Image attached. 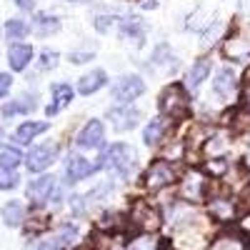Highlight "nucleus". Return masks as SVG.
I'll use <instances>...</instances> for the list:
<instances>
[{
    "mask_svg": "<svg viewBox=\"0 0 250 250\" xmlns=\"http://www.w3.org/2000/svg\"><path fill=\"white\" fill-rule=\"evenodd\" d=\"M33 5V0H18V8H23V10H30Z\"/></svg>",
    "mask_w": 250,
    "mask_h": 250,
    "instance_id": "c9c22d12",
    "label": "nucleus"
},
{
    "mask_svg": "<svg viewBox=\"0 0 250 250\" xmlns=\"http://www.w3.org/2000/svg\"><path fill=\"white\" fill-rule=\"evenodd\" d=\"M163 133H165V123H163V118L150 120V123H148V128H145V133H143L145 145H158L160 138H163Z\"/></svg>",
    "mask_w": 250,
    "mask_h": 250,
    "instance_id": "4be33fe9",
    "label": "nucleus"
},
{
    "mask_svg": "<svg viewBox=\"0 0 250 250\" xmlns=\"http://www.w3.org/2000/svg\"><path fill=\"white\" fill-rule=\"evenodd\" d=\"M75 235H78L75 225H62L60 230H58L50 240H45L38 250H58V248H65V245H70V243L75 240Z\"/></svg>",
    "mask_w": 250,
    "mask_h": 250,
    "instance_id": "4468645a",
    "label": "nucleus"
},
{
    "mask_svg": "<svg viewBox=\"0 0 250 250\" xmlns=\"http://www.w3.org/2000/svg\"><path fill=\"white\" fill-rule=\"evenodd\" d=\"M225 168H228V163H225L223 158H213L210 163H208V170H213L215 175H220V173H225Z\"/></svg>",
    "mask_w": 250,
    "mask_h": 250,
    "instance_id": "7c9ffc66",
    "label": "nucleus"
},
{
    "mask_svg": "<svg viewBox=\"0 0 250 250\" xmlns=\"http://www.w3.org/2000/svg\"><path fill=\"white\" fill-rule=\"evenodd\" d=\"M30 33V25L25 23V20H8L5 23V35L10 40H20V38H25Z\"/></svg>",
    "mask_w": 250,
    "mask_h": 250,
    "instance_id": "b1692460",
    "label": "nucleus"
},
{
    "mask_svg": "<svg viewBox=\"0 0 250 250\" xmlns=\"http://www.w3.org/2000/svg\"><path fill=\"white\" fill-rule=\"evenodd\" d=\"M173 180H175V170L170 168V163H165V160L153 163L150 170H148V175H145V183H148L150 190H160V188L170 185Z\"/></svg>",
    "mask_w": 250,
    "mask_h": 250,
    "instance_id": "423d86ee",
    "label": "nucleus"
},
{
    "mask_svg": "<svg viewBox=\"0 0 250 250\" xmlns=\"http://www.w3.org/2000/svg\"><path fill=\"white\" fill-rule=\"evenodd\" d=\"M110 25H113V18H108V15H100V18L95 20V28H98L100 33H108Z\"/></svg>",
    "mask_w": 250,
    "mask_h": 250,
    "instance_id": "473e14b6",
    "label": "nucleus"
},
{
    "mask_svg": "<svg viewBox=\"0 0 250 250\" xmlns=\"http://www.w3.org/2000/svg\"><path fill=\"white\" fill-rule=\"evenodd\" d=\"M73 100V88L65 85V83H60V85L53 88V103L48 105V115H58L62 108H68Z\"/></svg>",
    "mask_w": 250,
    "mask_h": 250,
    "instance_id": "2eb2a0df",
    "label": "nucleus"
},
{
    "mask_svg": "<svg viewBox=\"0 0 250 250\" xmlns=\"http://www.w3.org/2000/svg\"><path fill=\"white\" fill-rule=\"evenodd\" d=\"M55 60H58V53H55V50H45V53H43V62H40V68H53V65H55Z\"/></svg>",
    "mask_w": 250,
    "mask_h": 250,
    "instance_id": "2f4dec72",
    "label": "nucleus"
},
{
    "mask_svg": "<svg viewBox=\"0 0 250 250\" xmlns=\"http://www.w3.org/2000/svg\"><path fill=\"white\" fill-rule=\"evenodd\" d=\"M55 155H58V148H55V145H38V148H33V150L28 153L25 165H28L30 173H40V170L50 168L53 160H55Z\"/></svg>",
    "mask_w": 250,
    "mask_h": 250,
    "instance_id": "20e7f679",
    "label": "nucleus"
},
{
    "mask_svg": "<svg viewBox=\"0 0 250 250\" xmlns=\"http://www.w3.org/2000/svg\"><path fill=\"white\" fill-rule=\"evenodd\" d=\"M30 60H33V48H30V45H23V43L10 45V50H8L10 70H25Z\"/></svg>",
    "mask_w": 250,
    "mask_h": 250,
    "instance_id": "f8f14e48",
    "label": "nucleus"
},
{
    "mask_svg": "<svg viewBox=\"0 0 250 250\" xmlns=\"http://www.w3.org/2000/svg\"><path fill=\"white\" fill-rule=\"evenodd\" d=\"M160 110L165 115H170V120H185L190 115V103H188V93L183 85H170L165 88L160 95Z\"/></svg>",
    "mask_w": 250,
    "mask_h": 250,
    "instance_id": "f257e3e1",
    "label": "nucleus"
},
{
    "mask_svg": "<svg viewBox=\"0 0 250 250\" xmlns=\"http://www.w3.org/2000/svg\"><path fill=\"white\" fill-rule=\"evenodd\" d=\"M48 130V123H23L18 128V133H15V140L18 143H30L35 135H40V133H45Z\"/></svg>",
    "mask_w": 250,
    "mask_h": 250,
    "instance_id": "6ab92c4d",
    "label": "nucleus"
},
{
    "mask_svg": "<svg viewBox=\"0 0 250 250\" xmlns=\"http://www.w3.org/2000/svg\"><path fill=\"white\" fill-rule=\"evenodd\" d=\"M18 185V175L13 168H0V190H10Z\"/></svg>",
    "mask_w": 250,
    "mask_h": 250,
    "instance_id": "c756f323",
    "label": "nucleus"
},
{
    "mask_svg": "<svg viewBox=\"0 0 250 250\" xmlns=\"http://www.w3.org/2000/svg\"><path fill=\"white\" fill-rule=\"evenodd\" d=\"M103 85H105V73H103V70H93V73H88V75L80 78L78 90H80L83 95H90V93L100 90Z\"/></svg>",
    "mask_w": 250,
    "mask_h": 250,
    "instance_id": "f3484780",
    "label": "nucleus"
},
{
    "mask_svg": "<svg viewBox=\"0 0 250 250\" xmlns=\"http://www.w3.org/2000/svg\"><path fill=\"white\" fill-rule=\"evenodd\" d=\"M145 23L140 18H128V20H123V28H120V33H123V38L125 40H133V45L135 48H140L143 45V40H145Z\"/></svg>",
    "mask_w": 250,
    "mask_h": 250,
    "instance_id": "ddd939ff",
    "label": "nucleus"
},
{
    "mask_svg": "<svg viewBox=\"0 0 250 250\" xmlns=\"http://www.w3.org/2000/svg\"><path fill=\"white\" fill-rule=\"evenodd\" d=\"M70 60H73V62H85V60H90V55H88V53H73Z\"/></svg>",
    "mask_w": 250,
    "mask_h": 250,
    "instance_id": "f704fd0d",
    "label": "nucleus"
},
{
    "mask_svg": "<svg viewBox=\"0 0 250 250\" xmlns=\"http://www.w3.org/2000/svg\"><path fill=\"white\" fill-rule=\"evenodd\" d=\"M233 213H235V208H233L230 200H225V198L210 200V215H213L215 220H230Z\"/></svg>",
    "mask_w": 250,
    "mask_h": 250,
    "instance_id": "412c9836",
    "label": "nucleus"
},
{
    "mask_svg": "<svg viewBox=\"0 0 250 250\" xmlns=\"http://www.w3.org/2000/svg\"><path fill=\"white\" fill-rule=\"evenodd\" d=\"M213 90H215V95L223 98V100H230V98L235 95V75H233L230 68L218 70V75H215V80H213Z\"/></svg>",
    "mask_w": 250,
    "mask_h": 250,
    "instance_id": "9b49d317",
    "label": "nucleus"
},
{
    "mask_svg": "<svg viewBox=\"0 0 250 250\" xmlns=\"http://www.w3.org/2000/svg\"><path fill=\"white\" fill-rule=\"evenodd\" d=\"M225 53L230 55L233 60H248V58H250V43H245V40H240V38L228 40Z\"/></svg>",
    "mask_w": 250,
    "mask_h": 250,
    "instance_id": "5701e85b",
    "label": "nucleus"
},
{
    "mask_svg": "<svg viewBox=\"0 0 250 250\" xmlns=\"http://www.w3.org/2000/svg\"><path fill=\"white\" fill-rule=\"evenodd\" d=\"M95 170H98V165L90 163V160H85V158H80V155H70L68 158V165H65V175H68L70 183H78L83 178H88Z\"/></svg>",
    "mask_w": 250,
    "mask_h": 250,
    "instance_id": "1a4fd4ad",
    "label": "nucleus"
},
{
    "mask_svg": "<svg viewBox=\"0 0 250 250\" xmlns=\"http://www.w3.org/2000/svg\"><path fill=\"white\" fill-rule=\"evenodd\" d=\"M130 223L135 228H140V230H150V228H158L160 225V218H158V213L153 210L148 203L135 200L133 208H130Z\"/></svg>",
    "mask_w": 250,
    "mask_h": 250,
    "instance_id": "39448f33",
    "label": "nucleus"
},
{
    "mask_svg": "<svg viewBox=\"0 0 250 250\" xmlns=\"http://www.w3.org/2000/svg\"><path fill=\"white\" fill-rule=\"evenodd\" d=\"M183 193H185L188 200H200L205 195V180H203V175H198V173L188 175V180L183 185Z\"/></svg>",
    "mask_w": 250,
    "mask_h": 250,
    "instance_id": "a211bd4d",
    "label": "nucleus"
},
{
    "mask_svg": "<svg viewBox=\"0 0 250 250\" xmlns=\"http://www.w3.org/2000/svg\"><path fill=\"white\" fill-rule=\"evenodd\" d=\"M20 160H23V155H20L18 148H3L0 150V165H3V168H13L15 170V165Z\"/></svg>",
    "mask_w": 250,
    "mask_h": 250,
    "instance_id": "bb28decb",
    "label": "nucleus"
},
{
    "mask_svg": "<svg viewBox=\"0 0 250 250\" xmlns=\"http://www.w3.org/2000/svg\"><path fill=\"white\" fill-rule=\"evenodd\" d=\"M155 248H158V238L153 235H140L128 243V250H155Z\"/></svg>",
    "mask_w": 250,
    "mask_h": 250,
    "instance_id": "cd10ccee",
    "label": "nucleus"
},
{
    "mask_svg": "<svg viewBox=\"0 0 250 250\" xmlns=\"http://www.w3.org/2000/svg\"><path fill=\"white\" fill-rule=\"evenodd\" d=\"M3 218H5L8 225L18 228L20 223L25 220V205H23V203H18V200H10V203L3 208Z\"/></svg>",
    "mask_w": 250,
    "mask_h": 250,
    "instance_id": "aec40b11",
    "label": "nucleus"
},
{
    "mask_svg": "<svg viewBox=\"0 0 250 250\" xmlns=\"http://www.w3.org/2000/svg\"><path fill=\"white\" fill-rule=\"evenodd\" d=\"M35 108V103L33 100H28V98H20V100H13V103H8V105L3 108V115H18V113H28V110H33Z\"/></svg>",
    "mask_w": 250,
    "mask_h": 250,
    "instance_id": "a878e982",
    "label": "nucleus"
},
{
    "mask_svg": "<svg viewBox=\"0 0 250 250\" xmlns=\"http://www.w3.org/2000/svg\"><path fill=\"white\" fill-rule=\"evenodd\" d=\"M208 75H210V60H208V58H198V60L193 62L190 73H188V88L198 90Z\"/></svg>",
    "mask_w": 250,
    "mask_h": 250,
    "instance_id": "dca6fc26",
    "label": "nucleus"
},
{
    "mask_svg": "<svg viewBox=\"0 0 250 250\" xmlns=\"http://www.w3.org/2000/svg\"><path fill=\"white\" fill-rule=\"evenodd\" d=\"M145 93V83L138 78V75H128V78H120L115 85H113V90H110V95L118 100V103H130V100H135V98H140Z\"/></svg>",
    "mask_w": 250,
    "mask_h": 250,
    "instance_id": "7ed1b4c3",
    "label": "nucleus"
},
{
    "mask_svg": "<svg viewBox=\"0 0 250 250\" xmlns=\"http://www.w3.org/2000/svg\"><path fill=\"white\" fill-rule=\"evenodd\" d=\"M10 83H13V78H10L8 73H0V98L10 90Z\"/></svg>",
    "mask_w": 250,
    "mask_h": 250,
    "instance_id": "72a5a7b5",
    "label": "nucleus"
},
{
    "mask_svg": "<svg viewBox=\"0 0 250 250\" xmlns=\"http://www.w3.org/2000/svg\"><path fill=\"white\" fill-rule=\"evenodd\" d=\"M35 28H38L40 35H48V33H55V30L60 28V23H58V18H53V15H48V13H40V15L35 18Z\"/></svg>",
    "mask_w": 250,
    "mask_h": 250,
    "instance_id": "393cba45",
    "label": "nucleus"
},
{
    "mask_svg": "<svg viewBox=\"0 0 250 250\" xmlns=\"http://www.w3.org/2000/svg\"><path fill=\"white\" fill-rule=\"evenodd\" d=\"M210 250H243V245H240L238 238H228V235H223V238H218V240L210 245Z\"/></svg>",
    "mask_w": 250,
    "mask_h": 250,
    "instance_id": "c85d7f7f",
    "label": "nucleus"
},
{
    "mask_svg": "<svg viewBox=\"0 0 250 250\" xmlns=\"http://www.w3.org/2000/svg\"><path fill=\"white\" fill-rule=\"evenodd\" d=\"M243 228H245V230H250V215H248V223H243Z\"/></svg>",
    "mask_w": 250,
    "mask_h": 250,
    "instance_id": "e433bc0d",
    "label": "nucleus"
},
{
    "mask_svg": "<svg viewBox=\"0 0 250 250\" xmlns=\"http://www.w3.org/2000/svg\"><path fill=\"white\" fill-rule=\"evenodd\" d=\"M248 85H250V70H248Z\"/></svg>",
    "mask_w": 250,
    "mask_h": 250,
    "instance_id": "4c0bfd02",
    "label": "nucleus"
},
{
    "mask_svg": "<svg viewBox=\"0 0 250 250\" xmlns=\"http://www.w3.org/2000/svg\"><path fill=\"white\" fill-rule=\"evenodd\" d=\"M110 120H113V128L120 130V133L133 130L138 125V120H140V110H135V108H113Z\"/></svg>",
    "mask_w": 250,
    "mask_h": 250,
    "instance_id": "9d476101",
    "label": "nucleus"
},
{
    "mask_svg": "<svg viewBox=\"0 0 250 250\" xmlns=\"http://www.w3.org/2000/svg\"><path fill=\"white\" fill-rule=\"evenodd\" d=\"M103 140H105V128H103L100 120H90L85 128L80 130V135H78V145H80V148H85V150L100 148Z\"/></svg>",
    "mask_w": 250,
    "mask_h": 250,
    "instance_id": "0eeeda50",
    "label": "nucleus"
},
{
    "mask_svg": "<svg viewBox=\"0 0 250 250\" xmlns=\"http://www.w3.org/2000/svg\"><path fill=\"white\" fill-rule=\"evenodd\" d=\"M135 153L130 145H125V143H115L110 145V148L103 153V163L100 165H105V168H113L118 175H130L133 173V165H135Z\"/></svg>",
    "mask_w": 250,
    "mask_h": 250,
    "instance_id": "f03ea898",
    "label": "nucleus"
},
{
    "mask_svg": "<svg viewBox=\"0 0 250 250\" xmlns=\"http://www.w3.org/2000/svg\"><path fill=\"white\" fill-rule=\"evenodd\" d=\"M55 193V178L53 175H43V178H35L28 185V198L35 205H43L45 200H50V195Z\"/></svg>",
    "mask_w": 250,
    "mask_h": 250,
    "instance_id": "6e6552de",
    "label": "nucleus"
}]
</instances>
